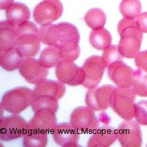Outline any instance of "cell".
<instances>
[{"label":"cell","instance_id":"6da1fadb","mask_svg":"<svg viewBox=\"0 0 147 147\" xmlns=\"http://www.w3.org/2000/svg\"><path fill=\"white\" fill-rule=\"evenodd\" d=\"M41 42L59 49L79 45L80 34L75 25L69 22L41 26L39 29Z\"/></svg>","mask_w":147,"mask_h":147},{"label":"cell","instance_id":"7a4b0ae2","mask_svg":"<svg viewBox=\"0 0 147 147\" xmlns=\"http://www.w3.org/2000/svg\"><path fill=\"white\" fill-rule=\"evenodd\" d=\"M120 36L118 49L124 58H134L139 53L143 41V33L139 30L137 20L124 18L118 25Z\"/></svg>","mask_w":147,"mask_h":147},{"label":"cell","instance_id":"3957f363","mask_svg":"<svg viewBox=\"0 0 147 147\" xmlns=\"http://www.w3.org/2000/svg\"><path fill=\"white\" fill-rule=\"evenodd\" d=\"M18 41L17 48L24 58H33L39 53L41 47V40L39 29L34 23L27 21L16 27Z\"/></svg>","mask_w":147,"mask_h":147},{"label":"cell","instance_id":"277c9868","mask_svg":"<svg viewBox=\"0 0 147 147\" xmlns=\"http://www.w3.org/2000/svg\"><path fill=\"white\" fill-rule=\"evenodd\" d=\"M34 98V90L32 89L24 86L16 87L3 95L1 105L9 113L19 114L31 105Z\"/></svg>","mask_w":147,"mask_h":147},{"label":"cell","instance_id":"5b68a950","mask_svg":"<svg viewBox=\"0 0 147 147\" xmlns=\"http://www.w3.org/2000/svg\"><path fill=\"white\" fill-rule=\"evenodd\" d=\"M136 96L131 87L116 88L111 98V108L124 120H132L135 116Z\"/></svg>","mask_w":147,"mask_h":147},{"label":"cell","instance_id":"8992f818","mask_svg":"<svg viewBox=\"0 0 147 147\" xmlns=\"http://www.w3.org/2000/svg\"><path fill=\"white\" fill-rule=\"evenodd\" d=\"M63 7L60 0H43L35 6L33 17L41 26L51 24L62 15Z\"/></svg>","mask_w":147,"mask_h":147},{"label":"cell","instance_id":"52a82bcc","mask_svg":"<svg viewBox=\"0 0 147 147\" xmlns=\"http://www.w3.org/2000/svg\"><path fill=\"white\" fill-rule=\"evenodd\" d=\"M70 123L82 134H92L99 127L94 111L88 106L75 108L71 114Z\"/></svg>","mask_w":147,"mask_h":147},{"label":"cell","instance_id":"ba28073f","mask_svg":"<svg viewBox=\"0 0 147 147\" xmlns=\"http://www.w3.org/2000/svg\"><path fill=\"white\" fill-rule=\"evenodd\" d=\"M27 122L17 114L1 118L0 139L2 141H11L20 138L26 132Z\"/></svg>","mask_w":147,"mask_h":147},{"label":"cell","instance_id":"9c48e42d","mask_svg":"<svg viewBox=\"0 0 147 147\" xmlns=\"http://www.w3.org/2000/svg\"><path fill=\"white\" fill-rule=\"evenodd\" d=\"M106 67L102 56L94 55L88 58L82 66L85 76L82 86L88 89L96 87L101 82Z\"/></svg>","mask_w":147,"mask_h":147},{"label":"cell","instance_id":"30bf717a","mask_svg":"<svg viewBox=\"0 0 147 147\" xmlns=\"http://www.w3.org/2000/svg\"><path fill=\"white\" fill-rule=\"evenodd\" d=\"M116 87L105 84L99 87L89 89L85 97L88 107L94 111H103L111 107V98Z\"/></svg>","mask_w":147,"mask_h":147},{"label":"cell","instance_id":"8fae6325","mask_svg":"<svg viewBox=\"0 0 147 147\" xmlns=\"http://www.w3.org/2000/svg\"><path fill=\"white\" fill-rule=\"evenodd\" d=\"M55 73L58 80L69 86L82 85L84 80L83 69L76 65L73 61L61 60L56 66Z\"/></svg>","mask_w":147,"mask_h":147},{"label":"cell","instance_id":"7c38bea8","mask_svg":"<svg viewBox=\"0 0 147 147\" xmlns=\"http://www.w3.org/2000/svg\"><path fill=\"white\" fill-rule=\"evenodd\" d=\"M117 139L122 146L139 147L142 145L143 137L139 124L136 121L125 120L118 125Z\"/></svg>","mask_w":147,"mask_h":147},{"label":"cell","instance_id":"4fadbf2b","mask_svg":"<svg viewBox=\"0 0 147 147\" xmlns=\"http://www.w3.org/2000/svg\"><path fill=\"white\" fill-rule=\"evenodd\" d=\"M19 73L28 82L36 84L46 79L49 69L42 66L39 60L33 58H24L18 68Z\"/></svg>","mask_w":147,"mask_h":147},{"label":"cell","instance_id":"5bb4252c","mask_svg":"<svg viewBox=\"0 0 147 147\" xmlns=\"http://www.w3.org/2000/svg\"><path fill=\"white\" fill-rule=\"evenodd\" d=\"M57 120L55 113L47 109L35 112L34 117L27 123L26 131H35L48 134L55 126Z\"/></svg>","mask_w":147,"mask_h":147},{"label":"cell","instance_id":"9a60e30c","mask_svg":"<svg viewBox=\"0 0 147 147\" xmlns=\"http://www.w3.org/2000/svg\"><path fill=\"white\" fill-rule=\"evenodd\" d=\"M54 141L61 146H80L77 143L79 141V132L71 123L56 124L51 131Z\"/></svg>","mask_w":147,"mask_h":147},{"label":"cell","instance_id":"2e32d148","mask_svg":"<svg viewBox=\"0 0 147 147\" xmlns=\"http://www.w3.org/2000/svg\"><path fill=\"white\" fill-rule=\"evenodd\" d=\"M108 68V75L111 81L118 87H131L134 70L122 60L116 61Z\"/></svg>","mask_w":147,"mask_h":147},{"label":"cell","instance_id":"e0dca14e","mask_svg":"<svg viewBox=\"0 0 147 147\" xmlns=\"http://www.w3.org/2000/svg\"><path fill=\"white\" fill-rule=\"evenodd\" d=\"M65 86L60 80L45 79L35 84L34 89V97L49 96L59 100L64 96Z\"/></svg>","mask_w":147,"mask_h":147},{"label":"cell","instance_id":"ac0fdd59","mask_svg":"<svg viewBox=\"0 0 147 147\" xmlns=\"http://www.w3.org/2000/svg\"><path fill=\"white\" fill-rule=\"evenodd\" d=\"M117 139V129L109 125H103L92 133L88 141V146L108 147L112 145Z\"/></svg>","mask_w":147,"mask_h":147},{"label":"cell","instance_id":"d6986e66","mask_svg":"<svg viewBox=\"0 0 147 147\" xmlns=\"http://www.w3.org/2000/svg\"><path fill=\"white\" fill-rule=\"evenodd\" d=\"M16 27L7 20L0 22V52L15 48L18 41Z\"/></svg>","mask_w":147,"mask_h":147},{"label":"cell","instance_id":"ffe728a7","mask_svg":"<svg viewBox=\"0 0 147 147\" xmlns=\"http://www.w3.org/2000/svg\"><path fill=\"white\" fill-rule=\"evenodd\" d=\"M5 16L7 20L18 26L21 24L28 21L31 13L29 8L25 4L15 2L6 9Z\"/></svg>","mask_w":147,"mask_h":147},{"label":"cell","instance_id":"44dd1931","mask_svg":"<svg viewBox=\"0 0 147 147\" xmlns=\"http://www.w3.org/2000/svg\"><path fill=\"white\" fill-rule=\"evenodd\" d=\"M24 58L17 48L0 52V65L8 71L16 70L20 67Z\"/></svg>","mask_w":147,"mask_h":147},{"label":"cell","instance_id":"7402d4cb","mask_svg":"<svg viewBox=\"0 0 147 147\" xmlns=\"http://www.w3.org/2000/svg\"><path fill=\"white\" fill-rule=\"evenodd\" d=\"M90 42L94 49L105 50L111 45L112 36L105 28L93 30L90 35Z\"/></svg>","mask_w":147,"mask_h":147},{"label":"cell","instance_id":"603a6c76","mask_svg":"<svg viewBox=\"0 0 147 147\" xmlns=\"http://www.w3.org/2000/svg\"><path fill=\"white\" fill-rule=\"evenodd\" d=\"M61 60L60 49L54 46H49L42 50L39 59L42 66L48 69L56 66Z\"/></svg>","mask_w":147,"mask_h":147},{"label":"cell","instance_id":"cb8c5ba5","mask_svg":"<svg viewBox=\"0 0 147 147\" xmlns=\"http://www.w3.org/2000/svg\"><path fill=\"white\" fill-rule=\"evenodd\" d=\"M85 22L92 30L103 28L107 20V16L103 11L99 8H94L87 12L84 16Z\"/></svg>","mask_w":147,"mask_h":147},{"label":"cell","instance_id":"d4e9b609","mask_svg":"<svg viewBox=\"0 0 147 147\" xmlns=\"http://www.w3.org/2000/svg\"><path fill=\"white\" fill-rule=\"evenodd\" d=\"M48 134L45 133L26 131L23 136V146L24 147H45L48 143Z\"/></svg>","mask_w":147,"mask_h":147},{"label":"cell","instance_id":"484cf974","mask_svg":"<svg viewBox=\"0 0 147 147\" xmlns=\"http://www.w3.org/2000/svg\"><path fill=\"white\" fill-rule=\"evenodd\" d=\"M119 9L124 18L136 19L141 14V3L139 0H122Z\"/></svg>","mask_w":147,"mask_h":147},{"label":"cell","instance_id":"4316f807","mask_svg":"<svg viewBox=\"0 0 147 147\" xmlns=\"http://www.w3.org/2000/svg\"><path fill=\"white\" fill-rule=\"evenodd\" d=\"M31 107L34 112L42 109L51 110L54 113H56L59 108L58 100L54 98L49 96L34 97Z\"/></svg>","mask_w":147,"mask_h":147},{"label":"cell","instance_id":"83f0119b","mask_svg":"<svg viewBox=\"0 0 147 147\" xmlns=\"http://www.w3.org/2000/svg\"><path fill=\"white\" fill-rule=\"evenodd\" d=\"M131 88L137 96L147 97V73L139 69L134 71Z\"/></svg>","mask_w":147,"mask_h":147},{"label":"cell","instance_id":"f1b7e54d","mask_svg":"<svg viewBox=\"0 0 147 147\" xmlns=\"http://www.w3.org/2000/svg\"><path fill=\"white\" fill-rule=\"evenodd\" d=\"M124 57L120 54L118 47L117 45H111L108 48L103 50V53L102 54L104 63L107 67H109L112 63L116 61L122 60Z\"/></svg>","mask_w":147,"mask_h":147},{"label":"cell","instance_id":"f546056e","mask_svg":"<svg viewBox=\"0 0 147 147\" xmlns=\"http://www.w3.org/2000/svg\"><path fill=\"white\" fill-rule=\"evenodd\" d=\"M135 120L139 125H147V101L141 100L135 103Z\"/></svg>","mask_w":147,"mask_h":147},{"label":"cell","instance_id":"4dcf8cb0","mask_svg":"<svg viewBox=\"0 0 147 147\" xmlns=\"http://www.w3.org/2000/svg\"><path fill=\"white\" fill-rule=\"evenodd\" d=\"M60 51L62 60L69 61H74L79 58L80 54L79 45L70 48L60 49Z\"/></svg>","mask_w":147,"mask_h":147},{"label":"cell","instance_id":"1f68e13d","mask_svg":"<svg viewBox=\"0 0 147 147\" xmlns=\"http://www.w3.org/2000/svg\"><path fill=\"white\" fill-rule=\"evenodd\" d=\"M135 63L139 69L147 73V50L137 54L135 56Z\"/></svg>","mask_w":147,"mask_h":147},{"label":"cell","instance_id":"d6a6232c","mask_svg":"<svg viewBox=\"0 0 147 147\" xmlns=\"http://www.w3.org/2000/svg\"><path fill=\"white\" fill-rule=\"evenodd\" d=\"M137 23L142 33H147V12L141 13L137 16Z\"/></svg>","mask_w":147,"mask_h":147},{"label":"cell","instance_id":"836d02e7","mask_svg":"<svg viewBox=\"0 0 147 147\" xmlns=\"http://www.w3.org/2000/svg\"><path fill=\"white\" fill-rule=\"evenodd\" d=\"M15 0H1L0 1V9L1 10H6L9 6L13 3Z\"/></svg>","mask_w":147,"mask_h":147}]
</instances>
